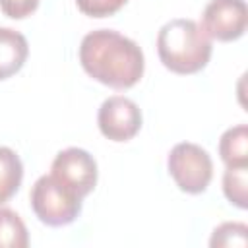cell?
<instances>
[{"instance_id":"1","label":"cell","mask_w":248,"mask_h":248,"mask_svg":"<svg viewBox=\"0 0 248 248\" xmlns=\"http://www.w3.org/2000/svg\"><path fill=\"white\" fill-rule=\"evenodd\" d=\"M79 64L95 81L112 89H130L143 78L145 56L130 37L114 29H95L81 39Z\"/></svg>"},{"instance_id":"2","label":"cell","mask_w":248,"mask_h":248,"mask_svg":"<svg viewBox=\"0 0 248 248\" xmlns=\"http://www.w3.org/2000/svg\"><path fill=\"white\" fill-rule=\"evenodd\" d=\"M213 41L194 19L176 17L167 21L157 33V54L161 64L178 76L203 70L211 58Z\"/></svg>"},{"instance_id":"3","label":"cell","mask_w":248,"mask_h":248,"mask_svg":"<svg viewBox=\"0 0 248 248\" xmlns=\"http://www.w3.org/2000/svg\"><path fill=\"white\" fill-rule=\"evenodd\" d=\"M167 169L178 190L190 196L205 192L213 178V161L209 153L192 141H180L169 151Z\"/></svg>"},{"instance_id":"4","label":"cell","mask_w":248,"mask_h":248,"mask_svg":"<svg viewBox=\"0 0 248 248\" xmlns=\"http://www.w3.org/2000/svg\"><path fill=\"white\" fill-rule=\"evenodd\" d=\"M29 202L33 213L43 225L66 227L79 217L83 200L64 190L50 174H43L35 180L29 192Z\"/></svg>"},{"instance_id":"5","label":"cell","mask_w":248,"mask_h":248,"mask_svg":"<svg viewBox=\"0 0 248 248\" xmlns=\"http://www.w3.org/2000/svg\"><path fill=\"white\" fill-rule=\"evenodd\" d=\"M50 176L72 196L83 200L97 186V161L81 147H66L52 159Z\"/></svg>"},{"instance_id":"6","label":"cell","mask_w":248,"mask_h":248,"mask_svg":"<svg viewBox=\"0 0 248 248\" xmlns=\"http://www.w3.org/2000/svg\"><path fill=\"white\" fill-rule=\"evenodd\" d=\"M200 25L211 41H236L246 33L248 6L244 0H209L202 12Z\"/></svg>"},{"instance_id":"7","label":"cell","mask_w":248,"mask_h":248,"mask_svg":"<svg viewBox=\"0 0 248 248\" xmlns=\"http://www.w3.org/2000/svg\"><path fill=\"white\" fill-rule=\"evenodd\" d=\"M141 122L143 116L140 107L124 95H112L105 99L97 112L99 132L114 143L134 140L136 134L141 130Z\"/></svg>"},{"instance_id":"8","label":"cell","mask_w":248,"mask_h":248,"mask_svg":"<svg viewBox=\"0 0 248 248\" xmlns=\"http://www.w3.org/2000/svg\"><path fill=\"white\" fill-rule=\"evenodd\" d=\"M27 56V39L12 27H0V81L17 74L23 68Z\"/></svg>"},{"instance_id":"9","label":"cell","mask_w":248,"mask_h":248,"mask_svg":"<svg viewBox=\"0 0 248 248\" xmlns=\"http://www.w3.org/2000/svg\"><path fill=\"white\" fill-rule=\"evenodd\" d=\"M219 157L225 167H248V126L236 124L223 132L219 140Z\"/></svg>"},{"instance_id":"10","label":"cell","mask_w":248,"mask_h":248,"mask_svg":"<svg viewBox=\"0 0 248 248\" xmlns=\"http://www.w3.org/2000/svg\"><path fill=\"white\" fill-rule=\"evenodd\" d=\"M23 180V163L19 155L6 145H0V205L10 202Z\"/></svg>"},{"instance_id":"11","label":"cell","mask_w":248,"mask_h":248,"mask_svg":"<svg viewBox=\"0 0 248 248\" xmlns=\"http://www.w3.org/2000/svg\"><path fill=\"white\" fill-rule=\"evenodd\" d=\"M29 234L23 219L10 207H0V248H27Z\"/></svg>"},{"instance_id":"12","label":"cell","mask_w":248,"mask_h":248,"mask_svg":"<svg viewBox=\"0 0 248 248\" xmlns=\"http://www.w3.org/2000/svg\"><path fill=\"white\" fill-rule=\"evenodd\" d=\"M248 167H227L223 174V194L231 205L248 207Z\"/></svg>"},{"instance_id":"13","label":"cell","mask_w":248,"mask_h":248,"mask_svg":"<svg viewBox=\"0 0 248 248\" xmlns=\"http://www.w3.org/2000/svg\"><path fill=\"white\" fill-rule=\"evenodd\" d=\"M248 244V227L244 223L229 221L213 229L209 246L211 248H244Z\"/></svg>"},{"instance_id":"14","label":"cell","mask_w":248,"mask_h":248,"mask_svg":"<svg viewBox=\"0 0 248 248\" xmlns=\"http://www.w3.org/2000/svg\"><path fill=\"white\" fill-rule=\"evenodd\" d=\"M128 0H76L78 10L87 17H108L114 16Z\"/></svg>"},{"instance_id":"15","label":"cell","mask_w":248,"mask_h":248,"mask_svg":"<svg viewBox=\"0 0 248 248\" xmlns=\"http://www.w3.org/2000/svg\"><path fill=\"white\" fill-rule=\"evenodd\" d=\"M41 0H0V12L10 19H25L37 8Z\"/></svg>"}]
</instances>
